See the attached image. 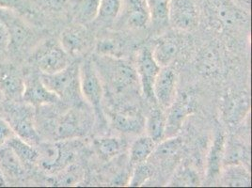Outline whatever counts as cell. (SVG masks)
Returning <instances> with one entry per match:
<instances>
[{"instance_id":"1","label":"cell","mask_w":252,"mask_h":188,"mask_svg":"<svg viewBox=\"0 0 252 188\" xmlns=\"http://www.w3.org/2000/svg\"><path fill=\"white\" fill-rule=\"evenodd\" d=\"M40 127L43 133L53 136L56 140H67L86 134L89 120L79 109H72L58 116L51 112H42L40 115Z\"/></svg>"},{"instance_id":"2","label":"cell","mask_w":252,"mask_h":188,"mask_svg":"<svg viewBox=\"0 0 252 188\" xmlns=\"http://www.w3.org/2000/svg\"><path fill=\"white\" fill-rule=\"evenodd\" d=\"M40 77L44 86L61 101L75 106L82 104L84 99L80 90L78 65L70 64L61 72L52 74L42 73Z\"/></svg>"},{"instance_id":"3","label":"cell","mask_w":252,"mask_h":188,"mask_svg":"<svg viewBox=\"0 0 252 188\" xmlns=\"http://www.w3.org/2000/svg\"><path fill=\"white\" fill-rule=\"evenodd\" d=\"M34 107L29 104L12 105L5 107L6 121L11 125L15 136L32 146L40 143V135L35 125Z\"/></svg>"},{"instance_id":"4","label":"cell","mask_w":252,"mask_h":188,"mask_svg":"<svg viewBox=\"0 0 252 188\" xmlns=\"http://www.w3.org/2000/svg\"><path fill=\"white\" fill-rule=\"evenodd\" d=\"M79 80L83 99L94 107L97 118L103 119L102 101L104 89L96 64L92 60H85L79 66Z\"/></svg>"},{"instance_id":"5","label":"cell","mask_w":252,"mask_h":188,"mask_svg":"<svg viewBox=\"0 0 252 188\" xmlns=\"http://www.w3.org/2000/svg\"><path fill=\"white\" fill-rule=\"evenodd\" d=\"M200 22V11L195 0H169L168 25L181 31L195 30Z\"/></svg>"},{"instance_id":"6","label":"cell","mask_w":252,"mask_h":188,"mask_svg":"<svg viewBox=\"0 0 252 188\" xmlns=\"http://www.w3.org/2000/svg\"><path fill=\"white\" fill-rule=\"evenodd\" d=\"M69 55L60 42L48 41L35 54V63L43 74H52L63 71L70 65Z\"/></svg>"},{"instance_id":"7","label":"cell","mask_w":252,"mask_h":188,"mask_svg":"<svg viewBox=\"0 0 252 188\" xmlns=\"http://www.w3.org/2000/svg\"><path fill=\"white\" fill-rule=\"evenodd\" d=\"M129 30H144L151 26L146 0H122V8L114 25Z\"/></svg>"},{"instance_id":"8","label":"cell","mask_w":252,"mask_h":188,"mask_svg":"<svg viewBox=\"0 0 252 188\" xmlns=\"http://www.w3.org/2000/svg\"><path fill=\"white\" fill-rule=\"evenodd\" d=\"M161 67L155 60L152 50L143 47L137 56V74L143 94L151 103L157 104L154 96V84Z\"/></svg>"},{"instance_id":"9","label":"cell","mask_w":252,"mask_h":188,"mask_svg":"<svg viewBox=\"0 0 252 188\" xmlns=\"http://www.w3.org/2000/svg\"><path fill=\"white\" fill-rule=\"evenodd\" d=\"M194 108L195 102L190 94H182L176 96L172 105L166 109L165 138L176 136L185 120L194 111Z\"/></svg>"},{"instance_id":"10","label":"cell","mask_w":252,"mask_h":188,"mask_svg":"<svg viewBox=\"0 0 252 188\" xmlns=\"http://www.w3.org/2000/svg\"><path fill=\"white\" fill-rule=\"evenodd\" d=\"M104 58L105 61H102L103 68L107 71L105 72V75L112 89L117 92H124L136 83L137 79H138L137 74L131 66L124 62L117 61L116 58Z\"/></svg>"},{"instance_id":"11","label":"cell","mask_w":252,"mask_h":188,"mask_svg":"<svg viewBox=\"0 0 252 188\" xmlns=\"http://www.w3.org/2000/svg\"><path fill=\"white\" fill-rule=\"evenodd\" d=\"M177 74L170 68L161 67L154 84V96L159 106L166 110L174 102L177 96Z\"/></svg>"},{"instance_id":"12","label":"cell","mask_w":252,"mask_h":188,"mask_svg":"<svg viewBox=\"0 0 252 188\" xmlns=\"http://www.w3.org/2000/svg\"><path fill=\"white\" fill-rule=\"evenodd\" d=\"M36 147L38 151V163L45 170L63 169L73 157V154L67 151L60 142H40Z\"/></svg>"},{"instance_id":"13","label":"cell","mask_w":252,"mask_h":188,"mask_svg":"<svg viewBox=\"0 0 252 188\" xmlns=\"http://www.w3.org/2000/svg\"><path fill=\"white\" fill-rule=\"evenodd\" d=\"M22 98L26 104L33 107L56 105L61 101L56 94L44 86L41 77H32L25 81Z\"/></svg>"},{"instance_id":"14","label":"cell","mask_w":252,"mask_h":188,"mask_svg":"<svg viewBox=\"0 0 252 188\" xmlns=\"http://www.w3.org/2000/svg\"><path fill=\"white\" fill-rule=\"evenodd\" d=\"M83 27L76 24V26L69 27L62 32L60 43L64 51L71 57L80 56L90 47V33Z\"/></svg>"},{"instance_id":"15","label":"cell","mask_w":252,"mask_h":188,"mask_svg":"<svg viewBox=\"0 0 252 188\" xmlns=\"http://www.w3.org/2000/svg\"><path fill=\"white\" fill-rule=\"evenodd\" d=\"M113 118L115 129L127 134H137L145 128V119L135 108H125L117 111Z\"/></svg>"},{"instance_id":"16","label":"cell","mask_w":252,"mask_h":188,"mask_svg":"<svg viewBox=\"0 0 252 188\" xmlns=\"http://www.w3.org/2000/svg\"><path fill=\"white\" fill-rule=\"evenodd\" d=\"M180 52V43L173 36H165L158 41L152 50L153 56L160 67H167L173 63Z\"/></svg>"},{"instance_id":"17","label":"cell","mask_w":252,"mask_h":188,"mask_svg":"<svg viewBox=\"0 0 252 188\" xmlns=\"http://www.w3.org/2000/svg\"><path fill=\"white\" fill-rule=\"evenodd\" d=\"M225 153V136L223 133L218 132L215 136L213 144L207 159V178L214 181L221 175Z\"/></svg>"},{"instance_id":"18","label":"cell","mask_w":252,"mask_h":188,"mask_svg":"<svg viewBox=\"0 0 252 188\" xmlns=\"http://www.w3.org/2000/svg\"><path fill=\"white\" fill-rule=\"evenodd\" d=\"M72 15L77 25L85 26L94 22L100 5V0H70Z\"/></svg>"},{"instance_id":"19","label":"cell","mask_w":252,"mask_h":188,"mask_svg":"<svg viewBox=\"0 0 252 188\" xmlns=\"http://www.w3.org/2000/svg\"><path fill=\"white\" fill-rule=\"evenodd\" d=\"M0 169L4 178L17 180L24 174V165L7 143L0 146Z\"/></svg>"},{"instance_id":"20","label":"cell","mask_w":252,"mask_h":188,"mask_svg":"<svg viewBox=\"0 0 252 188\" xmlns=\"http://www.w3.org/2000/svg\"><path fill=\"white\" fill-rule=\"evenodd\" d=\"M145 129L147 136L157 143L164 140L166 132V114L160 106H154L145 120Z\"/></svg>"},{"instance_id":"21","label":"cell","mask_w":252,"mask_h":188,"mask_svg":"<svg viewBox=\"0 0 252 188\" xmlns=\"http://www.w3.org/2000/svg\"><path fill=\"white\" fill-rule=\"evenodd\" d=\"M157 142L149 136H139L137 138L130 149V162L136 166L144 163L152 156L156 148Z\"/></svg>"},{"instance_id":"22","label":"cell","mask_w":252,"mask_h":188,"mask_svg":"<svg viewBox=\"0 0 252 188\" xmlns=\"http://www.w3.org/2000/svg\"><path fill=\"white\" fill-rule=\"evenodd\" d=\"M7 144L11 147L24 167L33 166L38 163V151L35 146L29 144L17 136H12Z\"/></svg>"},{"instance_id":"23","label":"cell","mask_w":252,"mask_h":188,"mask_svg":"<svg viewBox=\"0 0 252 188\" xmlns=\"http://www.w3.org/2000/svg\"><path fill=\"white\" fill-rule=\"evenodd\" d=\"M150 12L151 26L160 31L168 25L169 0H146Z\"/></svg>"},{"instance_id":"24","label":"cell","mask_w":252,"mask_h":188,"mask_svg":"<svg viewBox=\"0 0 252 188\" xmlns=\"http://www.w3.org/2000/svg\"><path fill=\"white\" fill-rule=\"evenodd\" d=\"M222 184L226 187H249L251 186V175L243 166L228 165L223 170Z\"/></svg>"},{"instance_id":"25","label":"cell","mask_w":252,"mask_h":188,"mask_svg":"<svg viewBox=\"0 0 252 188\" xmlns=\"http://www.w3.org/2000/svg\"><path fill=\"white\" fill-rule=\"evenodd\" d=\"M94 146L99 157L104 161H108L120 154L123 144L117 137L105 136L95 138Z\"/></svg>"},{"instance_id":"26","label":"cell","mask_w":252,"mask_h":188,"mask_svg":"<svg viewBox=\"0 0 252 188\" xmlns=\"http://www.w3.org/2000/svg\"><path fill=\"white\" fill-rule=\"evenodd\" d=\"M122 8V0H100L98 14L94 21L100 25H114Z\"/></svg>"},{"instance_id":"27","label":"cell","mask_w":252,"mask_h":188,"mask_svg":"<svg viewBox=\"0 0 252 188\" xmlns=\"http://www.w3.org/2000/svg\"><path fill=\"white\" fill-rule=\"evenodd\" d=\"M160 145L157 148H155L154 153L152 155H155L156 159L158 162L166 163L169 160L173 159L176 155H178L179 151L182 146L181 140L173 136V137H168L167 140L165 141H160Z\"/></svg>"},{"instance_id":"28","label":"cell","mask_w":252,"mask_h":188,"mask_svg":"<svg viewBox=\"0 0 252 188\" xmlns=\"http://www.w3.org/2000/svg\"><path fill=\"white\" fill-rule=\"evenodd\" d=\"M25 82L21 78L11 73H4L0 75V92L9 98L22 96Z\"/></svg>"},{"instance_id":"29","label":"cell","mask_w":252,"mask_h":188,"mask_svg":"<svg viewBox=\"0 0 252 188\" xmlns=\"http://www.w3.org/2000/svg\"><path fill=\"white\" fill-rule=\"evenodd\" d=\"M200 181L198 174L194 169L187 166H182L178 168L176 174L169 183L172 187H196L199 186Z\"/></svg>"},{"instance_id":"30","label":"cell","mask_w":252,"mask_h":188,"mask_svg":"<svg viewBox=\"0 0 252 188\" xmlns=\"http://www.w3.org/2000/svg\"><path fill=\"white\" fill-rule=\"evenodd\" d=\"M96 52L102 57L119 58L122 54V46L115 38H105L97 42Z\"/></svg>"},{"instance_id":"31","label":"cell","mask_w":252,"mask_h":188,"mask_svg":"<svg viewBox=\"0 0 252 188\" xmlns=\"http://www.w3.org/2000/svg\"><path fill=\"white\" fill-rule=\"evenodd\" d=\"M154 174V169L150 165L141 163L136 165V168L133 172V175L129 181L130 187H141L144 183H146L150 178Z\"/></svg>"},{"instance_id":"32","label":"cell","mask_w":252,"mask_h":188,"mask_svg":"<svg viewBox=\"0 0 252 188\" xmlns=\"http://www.w3.org/2000/svg\"><path fill=\"white\" fill-rule=\"evenodd\" d=\"M81 174V169L77 167L69 168L64 174H63L62 179L60 178L59 184L60 186H71L78 182Z\"/></svg>"},{"instance_id":"33","label":"cell","mask_w":252,"mask_h":188,"mask_svg":"<svg viewBox=\"0 0 252 188\" xmlns=\"http://www.w3.org/2000/svg\"><path fill=\"white\" fill-rule=\"evenodd\" d=\"M15 136L9 123L0 117V146L6 144L12 136Z\"/></svg>"},{"instance_id":"34","label":"cell","mask_w":252,"mask_h":188,"mask_svg":"<svg viewBox=\"0 0 252 188\" xmlns=\"http://www.w3.org/2000/svg\"><path fill=\"white\" fill-rule=\"evenodd\" d=\"M11 41V31L8 26L0 19V51L6 49Z\"/></svg>"},{"instance_id":"35","label":"cell","mask_w":252,"mask_h":188,"mask_svg":"<svg viewBox=\"0 0 252 188\" xmlns=\"http://www.w3.org/2000/svg\"><path fill=\"white\" fill-rule=\"evenodd\" d=\"M43 1L49 9L56 11L64 10L70 2V0H43Z\"/></svg>"},{"instance_id":"36","label":"cell","mask_w":252,"mask_h":188,"mask_svg":"<svg viewBox=\"0 0 252 188\" xmlns=\"http://www.w3.org/2000/svg\"><path fill=\"white\" fill-rule=\"evenodd\" d=\"M23 7L22 0H0V9L17 10Z\"/></svg>"},{"instance_id":"37","label":"cell","mask_w":252,"mask_h":188,"mask_svg":"<svg viewBox=\"0 0 252 188\" xmlns=\"http://www.w3.org/2000/svg\"><path fill=\"white\" fill-rule=\"evenodd\" d=\"M6 185V182H5V178L3 176V174H2V171H1V169H0V187H3V186H5Z\"/></svg>"},{"instance_id":"38","label":"cell","mask_w":252,"mask_h":188,"mask_svg":"<svg viewBox=\"0 0 252 188\" xmlns=\"http://www.w3.org/2000/svg\"><path fill=\"white\" fill-rule=\"evenodd\" d=\"M1 98H2V93L0 92V100H1Z\"/></svg>"}]
</instances>
